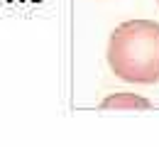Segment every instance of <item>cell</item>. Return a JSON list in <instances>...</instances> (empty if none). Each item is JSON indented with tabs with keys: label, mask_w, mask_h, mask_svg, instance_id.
Here are the masks:
<instances>
[{
	"label": "cell",
	"mask_w": 159,
	"mask_h": 147,
	"mask_svg": "<svg viewBox=\"0 0 159 147\" xmlns=\"http://www.w3.org/2000/svg\"><path fill=\"white\" fill-rule=\"evenodd\" d=\"M105 59L110 71L127 84L159 81V22L127 20L110 32Z\"/></svg>",
	"instance_id": "1"
},
{
	"label": "cell",
	"mask_w": 159,
	"mask_h": 147,
	"mask_svg": "<svg viewBox=\"0 0 159 147\" xmlns=\"http://www.w3.org/2000/svg\"><path fill=\"white\" fill-rule=\"evenodd\" d=\"M157 2H159V0H157Z\"/></svg>",
	"instance_id": "3"
},
{
	"label": "cell",
	"mask_w": 159,
	"mask_h": 147,
	"mask_svg": "<svg viewBox=\"0 0 159 147\" xmlns=\"http://www.w3.org/2000/svg\"><path fill=\"white\" fill-rule=\"evenodd\" d=\"M100 108L103 110H110V108H115V110H127V108L147 110V108H152V103L147 98L137 96V93H113V96H108V98L100 101Z\"/></svg>",
	"instance_id": "2"
}]
</instances>
